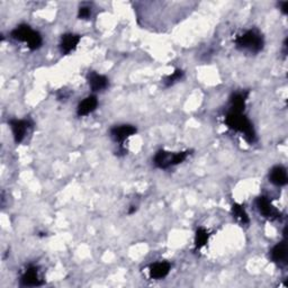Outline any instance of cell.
I'll return each instance as SVG.
<instances>
[{
    "mask_svg": "<svg viewBox=\"0 0 288 288\" xmlns=\"http://www.w3.org/2000/svg\"><path fill=\"white\" fill-rule=\"evenodd\" d=\"M225 124L228 129L241 133L249 143L255 141V132L252 123L243 113L228 111L225 117Z\"/></svg>",
    "mask_w": 288,
    "mask_h": 288,
    "instance_id": "cell-1",
    "label": "cell"
},
{
    "mask_svg": "<svg viewBox=\"0 0 288 288\" xmlns=\"http://www.w3.org/2000/svg\"><path fill=\"white\" fill-rule=\"evenodd\" d=\"M236 45L238 49L248 51L250 53H258L264 49L265 40L263 34L258 30L245 31L243 34L236 37Z\"/></svg>",
    "mask_w": 288,
    "mask_h": 288,
    "instance_id": "cell-2",
    "label": "cell"
},
{
    "mask_svg": "<svg viewBox=\"0 0 288 288\" xmlns=\"http://www.w3.org/2000/svg\"><path fill=\"white\" fill-rule=\"evenodd\" d=\"M12 37L16 41L24 42V43L27 44L31 50H37L42 46L43 43V40H42V36L39 32L34 31L31 27L30 25L22 24L18 25L12 33H10Z\"/></svg>",
    "mask_w": 288,
    "mask_h": 288,
    "instance_id": "cell-3",
    "label": "cell"
},
{
    "mask_svg": "<svg viewBox=\"0 0 288 288\" xmlns=\"http://www.w3.org/2000/svg\"><path fill=\"white\" fill-rule=\"evenodd\" d=\"M190 154L189 151H183V152H168L164 150H160L154 156V164L156 167L160 169H168L170 167L177 166V164L184 162L186 158Z\"/></svg>",
    "mask_w": 288,
    "mask_h": 288,
    "instance_id": "cell-4",
    "label": "cell"
},
{
    "mask_svg": "<svg viewBox=\"0 0 288 288\" xmlns=\"http://www.w3.org/2000/svg\"><path fill=\"white\" fill-rule=\"evenodd\" d=\"M255 205H257V209L260 214L264 217L268 218V220H277V218L280 217V212L271 204L268 197H258L257 200H255Z\"/></svg>",
    "mask_w": 288,
    "mask_h": 288,
    "instance_id": "cell-5",
    "label": "cell"
},
{
    "mask_svg": "<svg viewBox=\"0 0 288 288\" xmlns=\"http://www.w3.org/2000/svg\"><path fill=\"white\" fill-rule=\"evenodd\" d=\"M8 124L13 131L14 140L17 144L23 142L26 136V133L33 126V123L28 120H10Z\"/></svg>",
    "mask_w": 288,
    "mask_h": 288,
    "instance_id": "cell-6",
    "label": "cell"
},
{
    "mask_svg": "<svg viewBox=\"0 0 288 288\" xmlns=\"http://www.w3.org/2000/svg\"><path fill=\"white\" fill-rule=\"evenodd\" d=\"M136 132L137 130L135 126L124 124V125L114 126L113 129L110 130V136L116 143H120L121 148H123V144H124L127 138L132 135H134Z\"/></svg>",
    "mask_w": 288,
    "mask_h": 288,
    "instance_id": "cell-7",
    "label": "cell"
},
{
    "mask_svg": "<svg viewBox=\"0 0 288 288\" xmlns=\"http://www.w3.org/2000/svg\"><path fill=\"white\" fill-rule=\"evenodd\" d=\"M80 40H81V36L78 34L73 33H67L65 35H62L61 42H60V50L62 54H70L72 51L76 50V47L78 46Z\"/></svg>",
    "mask_w": 288,
    "mask_h": 288,
    "instance_id": "cell-8",
    "label": "cell"
},
{
    "mask_svg": "<svg viewBox=\"0 0 288 288\" xmlns=\"http://www.w3.org/2000/svg\"><path fill=\"white\" fill-rule=\"evenodd\" d=\"M87 81L90 89L93 90V92H101V90H105L106 88L108 87L109 81L108 79L106 78L103 74H99L95 71H92L88 73L87 76Z\"/></svg>",
    "mask_w": 288,
    "mask_h": 288,
    "instance_id": "cell-9",
    "label": "cell"
},
{
    "mask_svg": "<svg viewBox=\"0 0 288 288\" xmlns=\"http://www.w3.org/2000/svg\"><path fill=\"white\" fill-rule=\"evenodd\" d=\"M20 282L23 286H40L43 284V280L40 278L39 276V269L35 266H30L27 269L25 270L23 274L22 278H20Z\"/></svg>",
    "mask_w": 288,
    "mask_h": 288,
    "instance_id": "cell-10",
    "label": "cell"
},
{
    "mask_svg": "<svg viewBox=\"0 0 288 288\" xmlns=\"http://www.w3.org/2000/svg\"><path fill=\"white\" fill-rule=\"evenodd\" d=\"M170 269H171V265L167 261H160L149 267V275L152 279H162L170 273Z\"/></svg>",
    "mask_w": 288,
    "mask_h": 288,
    "instance_id": "cell-11",
    "label": "cell"
},
{
    "mask_svg": "<svg viewBox=\"0 0 288 288\" xmlns=\"http://www.w3.org/2000/svg\"><path fill=\"white\" fill-rule=\"evenodd\" d=\"M97 106H98L97 97L93 95L88 96V97H86L79 103L78 108H77V115L79 117L87 116L90 113H93V111L97 108Z\"/></svg>",
    "mask_w": 288,
    "mask_h": 288,
    "instance_id": "cell-12",
    "label": "cell"
},
{
    "mask_svg": "<svg viewBox=\"0 0 288 288\" xmlns=\"http://www.w3.org/2000/svg\"><path fill=\"white\" fill-rule=\"evenodd\" d=\"M249 92H239L233 94L230 98V111L243 113L247 104Z\"/></svg>",
    "mask_w": 288,
    "mask_h": 288,
    "instance_id": "cell-13",
    "label": "cell"
},
{
    "mask_svg": "<svg viewBox=\"0 0 288 288\" xmlns=\"http://www.w3.org/2000/svg\"><path fill=\"white\" fill-rule=\"evenodd\" d=\"M269 180L271 184L276 186H285L288 181L286 168L282 166H276L270 170Z\"/></svg>",
    "mask_w": 288,
    "mask_h": 288,
    "instance_id": "cell-14",
    "label": "cell"
},
{
    "mask_svg": "<svg viewBox=\"0 0 288 288\" xmlns=\"http://www.w3.org/2000/svg\"><path fill=\"white\" fill-rule=\"evenodd\" d=\"M286 255H287V247L285 242L277 243L270 251V258L274 263H281V261H284L286 259Z\"/></svg>",
    "mask_w": 288,
    "mask_h": 288,
    "instance_id": "cell-15",
    "label": "cell"
},
{
    "mask_svg": "<svg viewBox=\"0 0 288 288\" xmlns=\"http://www.w3.org/2000/svg\"><path fill=\"white\" fill-rule=\"evenodd\" d=\"M210 233L204 227H198L196 231L195 236V249H201L206 243L209 242Z\"/></svg>",
    "mask_w": 288,
    "mask_h": 288,
    "instance_id": "cell-16",
    "label": "cell"
},
{
    "mask_svg": "<svg viewBox=\"0 0 288 288\" xmlns=\"http://www.w3.org/2000/svg\"><path fill=\"white\" fill-rule=\"evenodd\" d=\"M232 215L234 218H237L238 221H240L243 224L249 223V216L247 214V212L243 209L242 205L239 204H233L232 205Z\"/></svg>",
    "mask_w": 288,
    "mask_h": 288,
    "instance_id": "cell-17",
    "label": "cell"
},
{
    "mask_svg": "<svg viewBox=\"0 0 288 288\" xmlns=\"http://www.w3.org/2000/svg\"><path fill=\"white\" fill-rule=\"evenodd\" d=\"M184 77V71L183 70H179V69H177L172 74H170V76H168L166 79H164V86L166 87H170V86H172L174 83H176L177 81H179V80L183 79Z\"/></svg>",
    "mask_w": 288,
    "mask_h": 288,
    "instance_id": "cell-18",
    "label": "cell"
},
{
    "mask_svg": "<svg viewBox=\"0 0 288 288\" xmlns=\"http://www.w3.org/2000/svg\"><path fill=\"white\" fill-rule=\"evenodd\" d=\"M90 15H92V9L87 6H81L79 8V12H78V17L80 19H88L90 17Z\"/></svg>",
    "mask_w": 288,
    "mask_h": 288,
    "instance_id": "cell-19",
    "label": "cell"
},
{
    "mask_svg": "<svg viewBox=\"0 0 288 288\" xmlns=\"http://www.w3.org/2000/svg\"><path fill=\"white\" fill-rule=\"evenodd\" d=\"M280 6H281V7H280V9H281V12H282V13H284V14L286 15V14L288 13V10H287V9H288V3H287V2H284V3H280Z\"/></svg>",
    "mask_w": 288,
    "mask_h": 288,
    "instance_id": "cell-20",
    "label": "cell"
},
{
    "mask_svg": "<svg viewBox=\"0 0 288 288\" xmlns=\"http://www.w3.org/2000/svg\"><path fill=\"white\" fill-rule=\"evenodd\" d=\"M135 211H136L135 207H134V206H132V209L129 211V214H133V213H134Z\"/></svg>",
    "mask_w": 288,
    "mask_h": 288,
    "instance_id": "cell-21",
    "label": "cell"
}]
</instances>
